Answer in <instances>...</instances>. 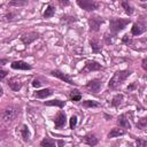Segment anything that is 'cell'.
<instances>
[{"label": "cell", "instance_id": "obj_27", "mask_svg": "<svg viewBox=\"0 0 147 147\" xmlns=\"http://www.w3.org/2000/svg\"><path fill=\"white\" fill-rule=\"evenodd\" d=\"M83 105L85 107H90V108H92V107H99V103L95 102V101H92V100H86V101H84Z\"/></svg>", "mask_w": 147, "mask_h": 147}, {"label": "cell", "instance_id": "obj_33", "mask_svg": "<svg viewBox=\"0 0 147 147\" xmlns=\"http://www.w3.org/2000/svg\"><path fill=\"white\" fill-rule=\"evenodd\" d=\"M6 75H7V71H6V70H3V69H1V70H0V78H1V79H3V78L6 77Z\"/></svg>", "mask_w": 147, "mask_h": 147}, {"label": "cell", "instance_id": "obj_20", "mask_svg": "<svg viewBox=\"0 0 147 147\" xmlns=\"http://www.w3.org/2000/svg\"><path fill=\"white\" fill-rule=\"evenodd\" d=\"M40 146H42V147H54L55 146V141L52 140L51 138H45V139L41 140Z\"/></svg>", "mask_w": 147, "mask_h": 147}, {"label": "cell", "instance_id": "obj_30", "mask_svg": "<svg viewBox=\"0 0 147 147\" xmlns=\"http://www.w3.org/2000/svg\"><path fill=\"white\" fill-rule=\"evenodd\" d=\"M76 124H77V117H76V116H71V118H70V123H69L70 129H74V127L76 126Z\"/></svg>", "mask_w": 147, "mask_h": 147}, {"label": "cell", "instance_id": "obj_31", "mask_svg": "<svg viewBox=\"0 0 147 147\" xmlns=\"http://www.w3.org/2000/svg\"><path fill=\"white\" fill-rule=\"evenodd\" d=\"M60 5L62 7H65V6H69V0H59Z\"/></svg>", "mask_w": 147, "mask_h": 147}, {"label": "cell", "instance_id": "obj_34", "mask_svg": "<svg viewBox=\"0 0 147 147\" xmlns=\"http://www.w3.org/2000/svg\"><path fill=\"white\" fill-rule=\"evenodd\" d=\"M141 65H142V68L147 71V59H144V60H142V64H141Z\"/></svg>", "mask_w": 147, "mask_h": 147}, {"label": "cell", "instance_id": "obj_26", "mask_svg": "<svg viewBox=\"0 0 147 147\" xmlns=\"http://www.w3.org/2000/svg\"><path fill=\"white\" fill-rule=\"evenodd\" d=\"M90 45H91L93 52H99V51L101 49V46L99 45V41H98V40H94V39L91 40V41H90Z\"/></svg>", "mask_w": 147, "mask_h": 147}, {"label": "cell", "instance_id": "obj_9", "mask_svg": "<svg viewBox=\"0 0 147 147\" xmlns=\"http://www.w3.org/2000/svg\"><path fill=\"white\" fill-rule=\"evenodd\" d=\"M65 114H63L62 111H60L59 114H57V116L55 117V119H54V123H55V129H61V127H63L64 126V124H65Z\"/></svg>", "mask_w": 147, "mask_h": 147}, {"label": "cell", "instance_id": "obj_13", "mask_svg": "<svg viewBox=\"0 0 147 147\" xmlns=\"http://www.w3.org/2000/svg\"><path fill=\"white\" fill-rule=\"evenodd\" d=\"M52 94H53V91H52L51 88H44V90L37 91L34 95H36L37 98H39V99H45V98H47V96H49V95H52Z\"/></svg>", "mask_w": 147, "mask_h": 147}, {"label": "cell", "instance_id": "obj_3", "mask_svg": "<svg viewBox=\"0 0 147 147\" xmlns=\"http://www.w3.org/2000/svg\"><path fill=\"white\" fill-rule=\"evenodd\" d=\"M76 2H77V5H78L80 8L85 9V10H87V11L95 10V9H98V7H99V5H98L94 0H76Z\"/></svg>", "mask_w": 147, "mask_h": 147}, {"label": "cell", "instance_id": "obj_8", "mask_svg": "<svg viewBox=\"0 0 147 147\" xmlns=\"http://www.w3.org/2000/svg\"><path fill=\"white\" fill-rule=\"evenodd\" d=\"M11 68L16 70H31L32 69V67L24 61H14L11 63Z\"/></svg>", "mask_w": 147, "mask_h": 147}, {"label": "cell", "instance_id": "obj_16", "mask_svg": "<svg viewBox=\"0 0 147 147\" xmlns=\"http://www.w3.org/2000/svg\"><path fill=\"white\" fill-rule=\"evenodd\" d=\"M45 105L46 106H56L59 108H63L64 105H65V101H62V100H51V101H45Z\"/></svg>", "mask_w": 147, "mask_h": 147}, {"label": "cell", "instance_id": "obj_29", "mask_svg": "<svg viewBox=\"0 0 147 147\" xmlns=\"http://www.w3.org/2000/svg\"><path fill=\"white\" fill-rule=\"evenodd\" d=\"M136 144L138 145V146H147V140H145V139H142V138H138L137 140H136Z\"/></svg>", "mask_w": 147, "mask_h": 147}, {"label": "cell", "instance_id": "obj_22", "mask_svg": "<svg viewBox=\"0 0 147 147\" xmlns=\"http://www.w3.org/2000/svg\"><path fill=\"white\" fill-rule=\"evenodd\" d=\"M70 98L72 101H80L82 100V94L78 92V90H74L70 92Z\"/></svg>", "mask_w": 147, "mask_h": 147}, {"label": "cell", "instance_id": "obj_24", "mask_svg": "<svg viewBox=\"0 0 147 147\" xmlns=\"http://www.w3.org/2000/svg\"><path fill=\"white\" fill-rule=\"evenodd\" d=\"M54 13H55V9H54V7L49 5V6L46 8L45 13H44V17H45V18H49V17H52V16L54 15Z\"/></svg>", "mask_w": 147, "mask_h": 147}, {"label": "cell", "instance_id": "obj_32", "mask_svg": "<svg viewBox=\"0 0 147 147\" xmlns=\"http://www.w3.org/2000/svg\"><path fill=\"white\" fill-rule=\"evenodd\" d=\"M32 85H33L34 87H39V86L41 85V83H40V80H38V79H34V80L32 82Z\"/></svg>", "mask_w": 147, "mask_h": 147}, {"label": "cell", "instance_id": "obj_11", "mask_svg": "<svg viewBox=\"0 0 147 147\" xmlns=\"http://www.w3.org/2000/svg\"><path fill=\"white\" fill-rule=\"evenodd\" d=\"M117 123H118V125H119L121 127H123V129H131V124H130V122H129V119L126 118L125 115L118 116Z\"/></svg>", "mask_w": 147, "mask_h": 147}, {"label": "cell", "instance_id": "obj_17", "mask_svg": "<svg viewBox=\"0 0 147 147\" xmlns=\"http://www.w3.org/2000/svg\"><path fill=\"white\" fill-rule=\"evenodd\" d=\"M144 31H145V29H144L141 25H139V24H137V23L132 25L131 32H132V34H133V36H139V34H141Z\"/></svg>", "mask_w": 147, "mask_h": 147}, {"label": "cell", "instance_id": "obj_35", "mask_svg": "<svg viewBox=\"0 0 147 147\" xmlns=\"http://www.w3.org/2000/svg\"><path fill=\"white\" fill-rule=\"evenodd\" d=\"M13 16H14L13 14H8V15H6L5 17L7 18V21H11V20H13Z\"/></svg>", "mask_w": 147, "mask_h": 147}, {"label": "cell", "instance_id": "obj_7", "mask_svg": "<svg viewBox=\"0 0 147 147\" xmlns=\"http://www.w3.org/2000/svg\"><path fill=\"white\" fill-rule=\"evenodd\" d=\"M86 88H88L90 91H92L93 93H98L101 88V80L99 79H93L91 82H88L86 84Z\"/></svg>", "mask_w": 147, "mask_h": 147}, {"label": "cell", "instance_id": "obj_12", "mask_svg": "<svg viewBox=\"0 0 147 147\" xmlns=\"http://www.w3.org/2000/svg\"><path fill=\"white\" fill-rule=\"evenodd\" d=\"M36 39H38V34L34 33V32L28 33V34H25V36L22 37V41H23V44H25V45L31 44V42H32L33 40H36Z\"/></svg>", "mask_w": 147, "mask_h": 147}, {"label": "cell", "instance_id": "obj_1", "mask_svg": "<svg viewBox=\"0 0 147 147\" xmlns=\"http://www.w3.org/2000/svg\"><path fill=\"white\" fill-rule=\"evenodd\" d=\"M131 75V71L130 70H119V71H116L114 74V76L110 78L109 83H108V86L110 88H116L117 86H119L129 76Z\"/></svg>", "mask_w": 147, "mask_h": 147}, {"label": "cell", "instance_id": "obj_5", "mask_svg": "<svg viewBox=\"0 0 147 147\" xmlns=\"http://www.w3.org/2000/svg\"><path fill=\"white\" fill-rule=\"evenodd\" d=\"M101 68H102L101 64H99L98 62H95V61H87L85 67H84V69L82 70V74L83 72H91V71H94V70H100Z\"/></svg>", "mask_w": 147, "mask_h": 147}, {"label": "cell", "instance_id": "obj_10", "mask_svg": "<svg viewBox=\"0 0 147 147\" xmlns=\"http://www.w3.org/2000/svg\"><path fill=\"white\" fill-rule=\"evenodd\" d=\"M15 116H16V111H15L14 109H11V108H7V109H5L3 113H2V118H3V121H6V122L13 121V119L15 118Z\"/></svg>", "mask_w": 147, "mask_h": 147}, {"label": "cell", "instance_id": "obj_15", "mask_svg": "<svg viewBox=\"0 0 147 147\" xmlns=\"http://www.w3.org/2000/svg\"><path fill=\"white\" fill-rule=\"evenodd\" d=\"M125 134V131L122 130V129H118V127H114L109 133H108V138H116V137H119V136H123Z\"/></svg>", "mask_w": 147, "mask_h": 147}, {"label": "cell", "instance_id": "obj_21", "mask_svg": "<svg viewBox=\"0 0 147 147\" xmlns=\"http://www.w3.org/2000/svg\"><path fill=\"white\" fill-rule=\"evenodd\" d=\"M122 6H123V8H124V10L127 15H131L133 13V8L131 7V5L129 3L127 0H122Z\"/></svg>", "mask_w": 147, "mask_h": 147}, {"label": "cell", "instance_id": "obj_14", "mask_svg": "<svg viewBox=\"0 0 147 147\" xmlns=\"http://www.w3.org/2000/svg\"><path fill=\"white\" fill-rule=\"evenodd\" d=\"M84 142L88 146H95L98 144V138L94 134H87L84 137Z\"/></svg>", "mask_w": 147, "mask_h": 147}, {"label": "cell", "instance_id": "obj_18", "mask_svg": "<svg viewBox=\"0 0 147 147\" xmlns=\"http://www.w3.org/2000/svg\"><path fill=\"white\" fill-rule=\"evenodd\" d=\"M21 134H22V138H23L24 141H28V140L30 139V131H29V129H28L26 125H23V126H22V129H21Z\"/></svg>", "mask_w": 147, "mask_h": 147}, {"label": "cell", "instance_id": "obj_25", "mask_svg": "<svg viewBox=\"0 0 147 147\" xmlns=\"http://www.w3.org/2000/svg\"><path fill=\"white\" fill-rule=\"evenodd\" d=\"M122 101H123V95H122V94H117V95H115V96L113 98L111 105L115 106V107H117V106H119V105L122 103Z\"/></svg>", "mask_w": 147, "mask_h": 147}, {"label": "cell", "instance_id": "obj_4", "mask_svg": "<svg viewBox=\"0 0 147 147\" xmlns=\"http://www.w3.org/2000/svg\"><path fill=\"white\" fill-rule=\"evenodd\" d=\"M102 22H103V20H101L100 17H98V16H91L88 18V24H90L91 31H98L99 28H100V25L102 24Z\"/></svg>", "mask_w": 147, "mask_h": 147}, {"label": "cell", "instance_id": "obj_2", "mask_svg": "<svg viewBox=\"0 0 147 147\" xmlns=\"http://www.w3.org/2000/svg\"><path fill=\"white\" fill-rule=\"evenodd\" d=\"M129 23H130V20H129V18H126V20H122V18H111V20H110L109 28H110V31H111V32L118 33V32L122 31Z\"/></svg>", "mask_w": 147, "mask_h": 147}, {"label": "cell", "instance_id": "obj_28", "mask_svg": "<svg viewBox=\"0 0 147 147\" xmlns=\"http://www.w3.org/2000/svg\"><path fill=\"white\" fill-rule=\"evenodd\" d=\"M137 126L140 127V129H146V127H147V118H141V119L137 123Z\"/></svg>", "mask_w": 147, "mask_h": 147}, {"label": "cell", "instance_id": "obj_23", "mask_svg": "<svg viewBox=\"0 0 147 147\" xmlns=\"http://www.w3.org/2000/svg\"><path fill=\"white\" fill-rule=\"evenodd\" d=\"M10 6H15V7H23L28 5V0H11L9 2Z\"/></svg>", "mask_w": 147, "mask_h": 147}, {"label": "cell", "instance_id": "obj_6", "mask_svg": "<svg viewBox=\"0 0 147 147\" xmlns=\"http://www.w3.org/2000/svg\"><path fill=\"white\" fill-rule=\"evenodd\" d=\"M54 77H57L59 79H61V80H63L64 83H68V84H70V85H74L75 83H74V80L69 77V76H67L65 74H63V72H61L60 70H53L52 72H51Z\"/></svg>", "mask_w": 147, "mask_h": 147}, {"label": "cell", "instance_id": "obj_19", "mask_svg": "<svg viewBox=\"0 0 147 147\" xmlns=\"http://www.w3.org/2000/svg\"><path fill=\"white\" fill-rule=\"evenodd\" d=\"M8 85H9V87H10L13 91H18V90L22 87V84H21V83L15 82V78L10 79V80L8 82Z\"/></svg>", "mask_w": 147, "mask_h": 147}]
</instances>
